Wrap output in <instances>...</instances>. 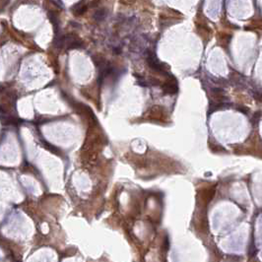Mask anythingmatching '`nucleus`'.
Instances as JSON below:
<instances>
[{
	"label": "nucleus",
	"instance_id": "f257e3e1",
	"mask_svg": "<svg viewBox=\"0 0 262 262\" xmlns=\"http://www.w3.org/2000/svg\"><path fill=\"white\" fill-rule=\"evenodd\" d=\"M86 11H87V4L83 0H81V1L78 2L77 4H75L72 7V12L75 16H81Z\"/></svg>",
	"mask_w": 262,
	"mask_h": 262
},
{
	"label": "nucleus",
	"instance_id": "f03ea898",
	"mask_svg": "<svg viewBox=\"0 0 262 262\" xmlns=\"http://www.w3.org/2000/svg\"><path fill=\"white\" fill-rule=\"evenodd\" d=\"M108 10L105 8H101V9H98L96 10V12L94 13V19L96 20L97 22H102L104 21V20L106 19V17H108Z\"/></svg>",
	"mask_w": 262,
	"mask_h": 262
}]
</instances>
